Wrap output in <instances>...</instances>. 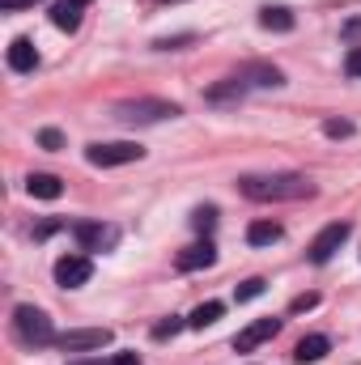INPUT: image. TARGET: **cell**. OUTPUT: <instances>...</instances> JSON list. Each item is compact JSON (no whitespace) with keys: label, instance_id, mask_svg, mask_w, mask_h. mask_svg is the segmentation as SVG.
I'll return each mask as SVG.
<instances>
[{"label":"cell","instance_id":"d4e9b609","mask_svg":"<svg viewBox=\"0 0 361 365\" xmlns=\"http://www.w3.org/2000/svg\"><path fill=\"white\" fill-rule=\"evenodd\" d=\"M345 73H349V77H361V47H353V51L345 56Z\"/></svg>","mask_w":361,"mask_h":365},{"label":"cell","instance_id":"7a4b0ae2","mask_svg":"<svg viewBox=\"0 0 361 365\" xmlns=\"http://www.w3.org/2000/svg\"><path fill=\"white\" fill-rule=\"evenodd\" d=\"M13 331H17V340H21V344H30V349H39V344H51V340H56L51 319H47L39 306H17V310H13Z\"/></svg>","mask_w":361,"mask_h":365},{"label":"cell","instance_id":"52a82bcc","mask_svg":"<svg viewBox=\"0 0 361 365\" xmlns=\"http://www.w3.org/2000/svg\"><path fill=\"white\" fill-rule=\"evenodd\" d=\"M56 344H60L64 353L102 349V344H111V331H106V327H81V331H64V336H56Z\"/></svg>","mask_w":361,"mask_h":365},{"label":"cell","instance_id":"e0dca14e","mask_svg":"<svg viewBox=\"0 0 361 365\" xmlns=\"http://www.w3.org/2000/svg\"><path fill=\"white\" fill-rule=\"evenodd\" d=\"M247 242H251V247H272V242H280V225H276V221H255V225L247 230Z\"/></svg>","mask_w":361,"mask_h":365},{"label":"cell","instance_id":"277c9868","mask_svg":"<svg viewBox=\"0 0 361 365\" xmlns=\"http://www.w3.org/2000/svg\"><path fill=\"white\" fill-rule=\"evenodd\" d=\"M175 115H179V106L162 102V98H141V102L115 106V119H123V123H158V119H175Z\"/></svg>","mask_w":361,"mask_h":365},{"label":"cell","instance_id":"7402d4cb","mask_svg":"<svg viewBox=\"0 0 361 365\" xmlns=\"http://www.w3.org/2000/svg\"><path fill=\"white\" fill-rule=\"evenodd\" d=\"M183 327H187V323H183V319H175V314H171L166 323H158V327H153V340H171V336H179Z\"/></svg>","mask_w":361,"mask_h":365},{"label":"cell","instance_id":"603a6c76","mask_svg":"<svg viewBox=\"0 0 361 365\" xmlns=\"http://www.w3.org/2000/svg\"><path fill=\"white\" fill-rule=\"evenodd\" d=\"M323 132H327L332 140H340V136H353V123H349V119H327Z\"/></svg>","mask_w":361,"mask_h":365},{"label":"cell","instance_id":"ba28073f","mask_svg":"<svg viewBox=\"0 0 361 365\" xmlns=\"http://www.w3.org/2000/svg\"><path fill=\"white\" fill-rule=\"evenodd\" d=\"M73 234H77V242H81L86 251H111V247L119 242V230H115V225H98V221L77 225Z\"/></svg>","mask_w":361,"mask_h":365},{"label":"cell","instance_id":"7c38bea8","mask_svg":"<svg viewBox=\"0 0 361 365\" xmlns=\"http://www.w3.org/2000/svg\"><path fill=\"white\" fill-rule=\"evenodd\" d=\"M81 9H86L81 0H56V4H51V21H56V30H68V34H73V30L81 26Z\"/></svg>","mask_w":361,"mask_h":365},{"label":"cell","instance_id":"44dd1931","mask_svg":"<svg viewBox=\"0 0 361 365\" xmlns=\"http://www.w3.org/2000/svg\"><path fill=\"white\" fill-rule=\"evenodd\" d=\"M191 225H195L200 234H208V230L217 225V208H195V212H191Z\"/></svg>","mask_w":361,"mask_h":365},{"label":"cell","instance_id":"9a60e30c","mask_svg":"<svg viewBox=\"0 0 361 365\" xmlns=\"http://www.w3.org/2000/svg\"><path fill=\"white\" fill-rule=\"evenodd\" d=\"M221 310H225L221 302H204V306H195V310H191L187 327H191V331H204V327H213V323L221 319Z\"/></svg>","mask_w":361,"mask_h":365},{"label":"cell","instance_id":"5b68a950","mask_svg":"<svg viewBox=\"0 0 361 365\" xmlns=\"http://www.w3.org/2000/svg\"><path fill=\"white\" fill-rule=\"evenodd\" d=\"M349 234H353V230H349V221H332V225H327V230H323V234L310 242L306 259H310V264H327V259H332V255L345 247V238H349Z\"/></svg>","mask_w":361,"mask_h":365},{"label":"cell","instance_id":"4316f807","mask_svg":"<svg viewBox=\"0 0 361 365\" xmlns=\"http://www.w3.org/2000/svg\"><path fill=\"white\" fill-rule=\"evenodd\" d=\"M106 365H141V357H136V353H115Z\"/></svg>","mask_w":361,"mask_h":365},{"label":"cell","instance_id":"5bb4252c","mask_svg":"<svg viewBox=\"0 0 361 365\" xmlns=\"http://www.w3.org/2000/svg\"><path fill=\"white\" fill-rule=\"evenodd\" d=\"M26 191H30L34 200H60L64 182L56 179V175H30V179H26Z\"/></svg>","mask_w":361,"mask_h":365},{"label":"cell","instance_id":"6da1fadb","mask_svg":"<svg viewBox=\"0 0 361 365\" xmlns=\"http://www.w3.org/2000/svg\"><path fill=\"white\" fill-rule=\"evenodd\" d=\"M238 191L255 204H276V200H302L315 187L302 175H247V179H238Z\"/></svg>","mask_w":361,"mask_h":365},{"label":"cell","instance_id":"3957f363","mask_svg":"<svg viewBox=\"0 0 361 365\" xmlns=\"http://www.w3.org/2000/svg\"><path fill=\"white\" fill-rule=\"evenodd\" d=\"M141 158H145V149L132 145V140H106V145H90V149H86V162H90V166H102V170L128 166V162H141Z\"/></svg>","mask_w":361,"mask_h":365},{"label":"cell","instance_id":"30bf717a","mask_svg":"<svg viewBox=\"0 0 361 365\" xmlns=\"http://www.w3.org/2000/svg\"><path fill=\"white\" fill-rule=\"evenodd\" d=\"M276 331H280V319H255L251 327H243V331L234 336V349H238V353H251V349H260L264 340H272Z\"/></svg>","mask_w":361,"mask_h":365},{"label":"cell","instance_id":"ac0fdd59","mask_svg":"<svg viewBox=\"0 0 361 365\" xmlns=\"http://www.w3.org/2000/svg\"><path fill=\"white\" fill-rule=\"evenodd\" d=\"M243 77H255V86H280V81H285L280 68H268V64H251Z\"/></svg>","mask_w":361,"mask_h":365},{"label":"cell","instance_id":"cb8c5ba5","mask_svg":"<svg viewBox=\"0 0 361 365\" xmlns=\"http://www.w3.org/2000/svg\"><path fill=\"white\" fill-rule=\"evenodd\" d=\"M39 145H43V149H64V136H60L56 128H43V132H39Z\"/></svg>","mask_w":361,"mask_h":365},{"label":"cell","instance_id":"d6986e66","mask_svg":"<svg viewBox=\"0 0 361 365\" xmlns=\"http://www.w3.org/2000/svg\"><path fill=\"white\" fill-rule=\"evenodd\" d=\"M230 98H243V81H225L208 90V102H230Z\"/></svg>","mask_w":361,"mask_h":365},{"label":"cell","instance_id":"9c48e42d","mask_svg":"<svg viewBox=\"0 0 361 365\" xmlns=\"http://www.w3.org/2000/svg\"><path fill=\"white\" fill-rule=\"evenodd\" d=\"M217 264V247L204 238V242H195V247H183L179 255H175V268L179 272H200V268H213Z\"/></svg>","mask_w":361,"mask_h":365},{"label":"cell","instance_id":"ffe728a7","mask_svg":"<svg viewBox=\"0 0 361 365\" xmlns=\"http://www.w3.org/2000/svg\"><path fill=\"white\" fill-rule=\"evenodd\" d=\"M260 293H264V280H260V276H251V280H243V284L234 289V297H238V302H255Z\"/></svg>","mask_w":361,"mask_h":365},{"label":"cell","instance_id":"f1b7e54d","mask_svg":"<svg viewBox=\"0 0 361 365\" xmlns=\"http://www.w3.org/2000/svg\"><path fill=\"white\" fill-rule=\"evenodd\" d=\"M56 230H60V225H56V221H43V225H39V230H34V238H51V234H56Z\"/></svg>","mask_w":361,"mask_h":365},{"label":"cell","instance_id":"484cf974","mask_svg":"<svg viewBox=\"0 0 361 365\" xmlns=\"http://www.w3.org/2000/svg\"><path fill=\"white\" fill-rule=\"evenodd\" d=\"M34 4H39V0H0V9H4V13H17V9H34Z\"/></svg>","mask_w":361,"mask_h":365},{"label":"cell","instance_id":"8fae6325","mask_svg":"<svg viewBox=\"0 0 361 365\" xmlns=\"http://www.w3.org/2000/svg\"><path fill=\"white\" fill-rule=\"evenodd\" d=\"M9 68L13 73H34L39 68V51H34L30 38H13L9 43Z\"/></svg>","mask_w":361,"mask_h":365},{"label":"cell","instance_id":"4fadbf2b","mask_svg":"<svg viewBox=\"0 0 361 365\" xmlns=\"http://www.w3.org/2000/svg\"><path fill=\"white\" fill-rule=\"evenodd\" d=\"M327 353H332V340H327V336H306V340H302V344L293 349V357H298L302 365H310V361H323Z\"/></svg>","mask_w":361,"mask_h":365},{"label":"cell","instance_id":"8992f818","mask_svg":"<svg viewBox=\"0 0 361 365\" xmlns=\"http://www.w3.org/2000/svg\"><path fill=\"white\" fill-rule=\"evenodd\" d=\"M90 276H93V264L86 255H64V259L56 264V284H60V289H81Z\"/></svg>","mask_w":361,"mask_h":365},{"label":"cell","instance_id":"83f0119b","mask_svg":"<svg viewBox=\"0 0 361 365\" xmlns=\"http://www.w3.org/2000/svg\"><path fill=\"white\" fill-rule=\"evenodd\" d=\"M310 306H319V297H315V293H306V297H293V310H310Z\"/></svg>","mask_w":361,"mask_h":365},{"label":"cell","instance_id":"2e32d148","mask_svg":"<svg viewBox=\"0 0 361 365\" xmlns=\"http://www.w3.org/2000/svg\"><path fill=\"white\" fill-rule=\"evenodd\" d=\"M260 26L264 30H293V13L289 9H280V4H268V9H260Z\"/></svg>","mask_w":361,"mask_h":365}]
</instances>
